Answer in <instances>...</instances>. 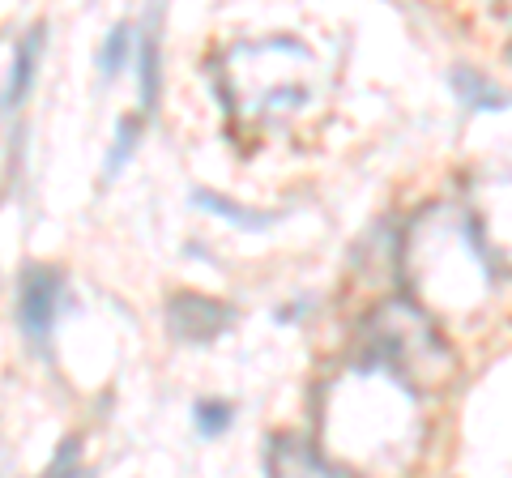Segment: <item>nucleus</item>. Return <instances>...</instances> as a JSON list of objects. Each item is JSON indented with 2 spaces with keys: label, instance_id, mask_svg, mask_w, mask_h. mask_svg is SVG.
Returning a JSON list of instances; mask_svg holds the SVG:
<instances>
[{
  "label": "nucleus",
  "instance_id": "2",
  "mask_svg": "<svg viewBox=\"0 0 512 478\" xmlns=\"http://www.w3.org/2000/svg\"><path fill=\"white\" fill-rule=\"evenodd\" d=\"M402 278L423 312L470 316L487 304L495 265L478 248L466 210L431 205L402 239Z\"/></svg>",
  "mask_w": 512,
  "mask_h": 478
},
{
  "label": "nucleus",
  "instance_id": "7",
  "mask_svg": "<svg viewBox=\"0 0 512 478\" xmlns=\"http://www.w3.org/2000/svg\"><path fill=\"white\" fill-rule=\"evenodd\" d=\"M231 325V312L201 295H180L171 304V333L184 342H214Z\"/></svg>",
  "mask_w": 512,
  "mask_h": 478
},
{
  "label": "nucleus",
  "instance_id": "13",
  "mask_svg": "<svg viewBox=\"0 0 512 478\" xmlns=\"http://www.w3.org/2000/svg\"><path fill=\"white\" fill-rule=\"evenodd\" d=\"M201 205H210V210L227 214V218H235V222H248V227H265V222H274V218H261V214H239L235 205H227V201H214V197H201Z\"/></svg>",
  "mask_w": 512,
  "mask_h": 478
},
{
  "label": "nucleus",
  "instance_id": "3",
  "mask_svg": "<svg viewBox=\"0 0 512 478\" xmlns=\"http://www.w3.org/2000/svg\"><path fill=\"white\" fill-rule=\"evenodd\" d=\"M218 90L231 116L244 124H265L291 116L312 94V52L291 39L239 43L222 56Z\"/></svg>",
  "mask_w": 512,
  "mask_h": 478
},
{
  "label": "nucleus",
  "instance_id": "12",
  "mask_svg": "<svg viewBox=\"0 0 512 478\" xmlns=\"http://www.w3.org/2000/svg\"><path fill=\"white\" fill-rule=\"evenodd\" d=\"M133 146H137V120H124V129H120V137H116V146H111V154H107V175H116V171L128 163Z\"/></svg>",
  "mask_w": 512,
  "mask_h": 478
},
{
  "label": "nucleus",
  "instance_id": "9",
  "mask_svg": "<svg viewBox=\"0 0 512 478\" xmlns=\"http://www.w3.org/2000/svg\"><path fill=\"white\" fill-rule=\"evenodd\" d=\"M128 56H133V30H128V26H116V30L107 35V43H103V56H99L103 77H111L116 69H124V65H128Z\"/></svg>",
  "mask_w": 512,
  "mask_h": 478
},
{
  "label": "nucleus",
  "instance_id": "14",
  "mask_svg": "<svg viewBox=\"0 0 512 478\" xmlns=\"http://www.w3.org/2000/svg\"><path fill=\"white\" fill-rule=\"evenodd\" d=\"M73 457H77V440H64V449H60V457L52 461V474H64L73 466Z\"/></svg>",
  "mask_w": 512,
  "mask_h": 478
},
{
  "label": "nucleus",
  "instance_id": "4",
  "mask_svg": "<svg viewBox=\"0 0 512 478\" xmlns=\"http://www.w3.org/2000/svg\"><path fill=\"white\" fill-rule=\"evenodd\" d=\"M367 363L402 376L406 385H436L448 376V350L431 333V321L419 304H384L367 316Z\"/></svg>",
  "mask_w": 512,
  "mask_h": 478
},
{
  "label": "nucleus",
  "instance_id": "10",
  "mask_svg": "<svg viewBox=\"0 0 512 478\" xmlns=\"http://www.w3.org/2000/svg\"><path fill=\"white\" fill-rule=\"evenodd\" d=\"M141 56V99H146V107H154V94H158V43L146 35L137 47Z\"/></svg>",
  "mask_w": 512,
  "mask_h": 478
},
{
  "label": "nucleus",
  "instance_id": "1",
  "mask_svg": "<svg viewBox=\"0 0 512 478\" xmlns=\"http://www.w3.org/2000/svg\"><path fill=\"white\" fill-rule=\"evenodd\" d=\"M423 414L414 385L380 363L338 372L320 397V453L342 470H402L419 453Z\"/></svg>",
  "mask_w": 512,
  "mask_h": 478
},
{
  "label": "nucleus",
  "instance_id": "6",
  "mask_svg": "<svg viewBox=\"0 0 512 478\" xmlns=\"http://www.w3.org/2000/svg\"><path fill=\"white\" fill-rule=\"evenodd\" d=\"M56 312H60V278L52 269H26L22 278V295H18V321L26 329L30 342H43L56 325Z\"/></svg>",
  "mask_w": 512,
  "mask_h": 478
},
{
  "label": "nucleus",
  "instance_id": "11",
  "mask_svg": "<svg viewBox=\"0 0 512 478\" xmlns=\"http://www.w3.org/2000/svg\"><path fill=\"white\" fill-rule=\"evenodd\" d=\"M231 427V406L227 402H201L197 406V432L201 436H222Z\"/></svg>",
  "mask_w": 512,
  "mask_h": 478
},
{
  "label": "nucleus",
  "instance_id": "8",
  "mask_svg": "<svg viewBox=\"0 0 512 478\" xmlns=\"http://www.w3.org/2000/svg\"><path fill=\"white\" fill-rule=\"evenodd\" d=\"M265 470L269 474H333L325 453L312 449V444H303V440H291V436H278L269 444Z\"/></svg>",
  "mask_w": 512,
  "mask_h": 478
},
{
  "label": "nucleus",
  "instance_id": "5",
  "mask_svg": "<svg viewBox=\"0 0 512 478\" xmlns=\"http://www.w3.org/2000/svg\"><path fill=\"white\" fill-rule=\"evenodd\" d=\"M466 218L487 261L512 269V175H483L470 188Z\"/></svg>",
  "mask_w": 512,
  "mask_h": 478
}]
</instances>
